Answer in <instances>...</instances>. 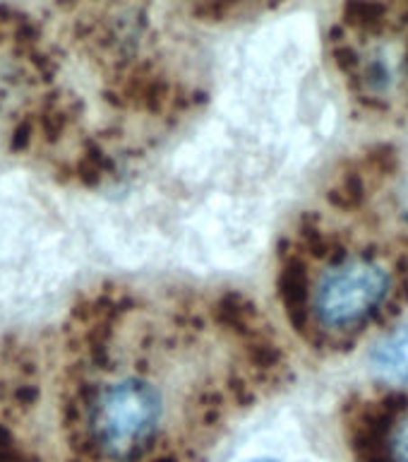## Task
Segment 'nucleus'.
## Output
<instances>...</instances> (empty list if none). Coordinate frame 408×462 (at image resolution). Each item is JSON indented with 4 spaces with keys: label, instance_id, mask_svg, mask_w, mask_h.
<instances>
[{
    "label": "nucleus",
    "instance_id": "1",
    "mask_svg": "<svg viewBox=\"0 0 408 462\" xmlns=\"http://www.w3.org/2000/svg\"><path fill=\"white\" fill-rule=\"evenodd\" d=\"M277 294L317 354H346L408 306V251L363 217L305 212L277 248Z\"/></svg>",
    "mask_w": 408,
    "mask_h": 462
},
{
    "label": "nucleus",
    "instance_id": "2",
    "mask_svg": "<svg viewBox=\"0 0 408 462\" xmlns=\"http://www.w3.org/2000/svg\"><path fill=\"white\" fill-rule=\"evenodd\" d=\"M331 60L363 111L408 118V10L389 0H346L331 29Z\"/></svg>",
    "mask_w": 408,
    "mask_h": 462
},
{
    "label": "nucleus",
    "instance_id": "3",
    "mask_svg": "<svg viewBox=\"0 0 408 462\" xmlns=\"http://www.w3.org/2000/svg\"><path fill=\"white\" fill-rule=\"evenodd\" d=\"M346 436L358 462H408V393L356 395L346 404Z\"/></svg>",
    "mask_w": 408,
    "mask_h": 462
},
{
    "label": "nucleus",
    "instance_id": "4",
    "mask_svg": "<svg viewBox=\"0 0 408 462\" xmlns=\"http://www.w3.org/2000/svg\"><path fill=\"white\" fill-rule=\"evenodd\" d=\"M34 125L36 135L41 137L46 144L63 143L68 133L79 123L82 116V101L68 94H53L41 101V106L36 108Z\"/></svg>",
    "mask_w": 408,
    "mask_h": 462
},
{
    "label": "nucleus",
    "instance_id": "5",
    "mask_svg": "<svg viewBox=\"0 0 408 462\" xmlns=\"http://www.w3.org/2000/svg\"><path fill=\"white\" fill-rule=\"evenodd\" d=\"M375 368L380 371L389 383L408 385V332L392 335L387 342H382L375 349Z\"/></svg>",
    "mask_w": 408,
    "mask_h": 462
},
{
    "label": "nucleus",
    "instance_id": "6",
    "mask_svg": "<svg viewBox=\"0 0 408 462\" xmlns=\"http://www.w3.org/2000/svg\"><path fill=\"white\" fill-rule=\"evenodd\" d=\"M0 462H39L32 453H27L14 439L5 424H0Z\"/></svg>",
    "mask_w": 408,
    "mask_h": 462
},
{
    "label": "nucleus",
    "instance_id": "7",
    "mask_svg": "<svg viewBox=\"0 0 408 462\" xmlns=\"http://www.w3.org/2000/svg\"><path fill=\"white\" fill-rule=\"evenodd\" d=\"M248 5H250V0H202L197 5V14L209 17V20H223Z\"/></svg>",
    "mask_w": 408,
    "mask_h": 462
},
{
    "label": "nucleus",
    "instance_id": "8",
    "mask_svg": "<svg viewBox=\"0 0 408 462\" xmlns=\"http://www.w3.org/2000/svg\"><path fill=\"white\" fill-rule=\"evenodd\" d=\"M36 135V125H34V116H27L22 118L17 125H14L13 135H10V150L13 152H27L32 147V140Z\"/></svg>",
    "mask_w": 408,
    "mask_h": 462
},
{
    "label": "nucleus",
    "instance_id": "9",
    "mask_svg": "<svg viewBox=\"0 0 408 462\" xmlns=\"http://www.w3.org/2000/svg\"><path fill=\"white\" fill-rule=\"evenodd\" d=\"M255 462H274V460H255Z\"/></svg>",
    "mask_w": 408,
    "mask_h": 462
}]
</instances>
